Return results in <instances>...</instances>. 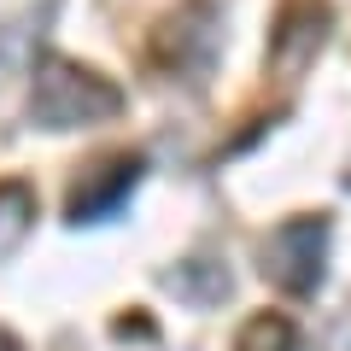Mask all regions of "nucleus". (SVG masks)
Listing matches in <instances>:
<instances>
[{
    "label": "nucleus",
    "instance_id": "1",
    "mask_svg": "<svg viewBox=\"0 0 351 351\" xmlns=\"http://www.w3.org/2000/svg\"><path fill=\"white\" fill-rule=\"evenodd\" d=\"M29 112L41 129H82V123H106V117L123 112V94H117L106 76L82 71L71 59H47L36 71V94H29Z\"/></svg>",
    "mask_w": 351,
    "mask_h": 351
},
{
    "label": "nucleus",
    "instance_id": "2",
    "mask_svg": "<svg viewBox=\"0 0 351 351\" xmlns=\"http://www.w3.org/2000/svg\"><path fill=\"white\" fill-rule=\"evenodd\" d=\"M322 263H328V217H287L263 240V276L293 299L322 287Z\"/></svg>",
    "mask_w": 351,
    "mask_h": 351
},
{
    "label": "nucleus",
    "instance_id": "3",
    "mask_svg": "<svg viewBox=\"0 0 351 351\" xmlns=\"http://www.w3.org/2000/svg\"><path fill=\"white\" fill-rule=\"evenodd\" d=\"M135 182H141V158L135 152H117V158L94 164V170L76 182V193H71V223H106V217L135 193Z\"/></svg>",
    "mask_w": 351,
    "mask_h": 351
},
{
    "label": "nucleus",
    "instance_id": "4",
    "mask_svg": "<svg viewBox=\"0 0 351 351\" xmlns=\"http://www.w3.org/2000/svg\"><path fill=\"white\" fill-rule=\"evenodd\" d=\"M322 24H328V12L316 6V0H299V6L281 18L276 41H269V64H276L281 82H299V76L311 71V59L322 53V36H328Z\"/></svg>",
    "mask_w": 351,
    "mask_h": 351
},
{
    "label": "nucleus",
    "instance_id": "5",
    "mask_svg": "<svg viewBox=\"0 0 351 351\" xmlns=\"http://www.w3.org/2000/svg\"><path fill=\"white\" fill-rule=\"evenodd\" d=\"M164 287L176 293V299H188L193 311H211V304L228 299V269L211 258H188V263H176L170 276H164Z\"/></svg>",
    "mask_w": 351,
    "mask_h": 351
},
{
    "label": "nucleus",
    "instance_id": "6",
    "mask_svg": "<svg viewBox=\"0 0 351 351\" xmlns=\"http://www.w3.org/2000/svg\"><path fill=\"white\" fill-rule=\"evenodd\" d=\"M29 217H36V193L29 182H0V258H12L29 234Z\"/></svg>",
    "mask_w": 351,
    "mask_h": 351
},
{
    "label": "nucleus",
    "instance_id": "7",
    "mask_svg": "<svg viewBox=\"0 0 351 351\" xmlns=\"http://www.w3.org/2000/svg\"><path fill=\"white\" fill-rule=\"evenodd\" d=\"M293 346H299V334H293L287 316L258 311V316H252V322L234 334V346H228V351H293Z\"/></svg>",
    "mask_w": 351,
    "mask_h": 351
},
{
    "label": "nucleus",
    "instance_id": "8",
    "mask_svg": "<svg viewBox=\"0 0 351 351\" xmlns=\"http://www.w3.org/2000/svg\"><path fill=\"white\" fill-rule=\"evenodd\" d=\"M328 351H351V311L339 316L334 328H328Z\"/></svg>",
    "mask_w": 351,
    "mask_h": 351
},
{
    "label": "nucleus",
    "instance_id": "9",
    "mask_svg": "<svg viewBox=\"0 0 351 351\" xmlns=\"http://www.w3.org/2000/svg\"><path fill=\"white\" fill-rule=\"evenodd\" d=\"M0 351H18V346H12V339H6V334H0Z\"/></svg>",
    "mask_w": 351,
    "mask_h": 351
}]
</instances>
